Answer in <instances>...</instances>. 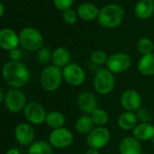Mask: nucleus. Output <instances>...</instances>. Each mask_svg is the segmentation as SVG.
<instances>
[{
	"mask_svg": "<svg viewBox=\"0 0 154 154\" xmlns=\"http://www.w3.org/2000/svg\"><path fill=\"white\" fill-rule=\"evenodd\" d=\"M2 75L5 81L11 86L19 88L26 85L30 73L25 64L20 62H8L2 68Z\"/></svg>",
	"mask_w": 154,
	"mask_h": 154,
	"instance_id": "nucleus-1",
	"label": "nucleus"
},
{
	"mask_svg": "<svg viewBox=\"0 0 154 154\" xmlns=\"http://www.w3.org/2000/svg\"><path fill=\"white\" fill-rule=\"evenodd\" d=\"M123 18V8L118 4H109L99 11L97 20L103 27L112 29L119 26L122 24Z\"/></svg>",
	"mask_w": 154,
	"mask_h": 154,
	"instance_id": "nucleus-2",
	"label": "nucleus"
},
{
	"mask_svg": "<svg viewBox=\"0 0 154 154\" xmlns=\"http://www.w3.org/2000/svg\"><path fill=\"white\" fill-rule=\"evenodd\" d=\"M63 79V70L54 64L45 67L40 75L41 85L47 92L56 91Z\"/></svg>",
	"mask_w": 154,
	"mask_h": 154,
	"instance_id": "nucleus-3",
	"label": "nucleus"
},
{
	"mask_svg": "<svg viewBox=\"0 0 154 154\" xmlns=\"http://www.w3.org/2000/svg\"><path fill=\"white\" fill-rule=\"evenodd\" d=\"M115 76L107 68L99 69L94 78V88L95 92L101 95L111 94L115 87Z\"/></svg>",
	"mask_w": 154,
	"mask_h": 154,
	"instance_id": "nucleus-4",
	"label": "nucleus"
},
{
	"mask_svg": "<svg viewBox=\"0 0 154 154\" xmlns=\"http://www.w3.org/2000/svg\"><path fill=\"white\" fill-rule=\"evenodd\" d=\"M20 45L27 51H38L44 45V37L35 28L26 27L19 35Z\"/></svg>",
	"mask_w": 154,
	"mask_h": 154,
	"instance_id": "nucleus-5",
	"label": "nucleus"
},
{
	"mask_svg": "<svg viewBox=\"0 0 154 154\" xmlns=\"http://www.w3.org/2000/svg\"><path fill=\"white\" fill-rule=\"evenodd\" d=\"M63 78L71 86H81L86 79L85 70L77 63H69L63 68Z\"/></svg>",
	"mask_w": 154,
	"mask_h": 154,
	"instance_id": "nucleus-6",
	"label": "nucleus"
},
{
	"mask_svg": "<svg viewBox=\"0 0 154 154\" xmlns=\"http://www.w3.org/2000/svg\"><path fill=\"white\" fill-rule=\"evenodd\" d=\"M131 65V57L122 52H118L111 54L106 63V68L112 73H122L127 71Z\"/></svg>",
	"mask_w": 154,
	"mask_h": 154,
	"instance_id": "nucleus-7",
	"label": "nucleus"
},
{
	"mask_svg": "<svg viewBox=\"0 0 154 154\" xmlns=\"http://www.w3.org/2000/svg\"><path fill=\"white\" fill-rule=\"evenodd\" d=\"M111 140V133L105 127H95L86 138V143L90 149H101L104 148Z\"/></svg>",
	"mask_w": 154,
	"mask_h": 154,
	"instance_id": "nucleus-8",
	"label": "nucleus"
},
{
	"mask_svg": "<svg viewBox=\"0 0 154 154\" xmlns=\"http://www.w3.org/2000/svg\"><path fill=\"white\" fill-rule=\"evenodd\" d=\"M73 141V134L67 128H59L53 130L49 135V142L52 147L56 149H65Z\"/></svg>",
	"mask_w": 154,
	"mask_h": 154,
	"instance_id": "nucleus-9",
	"label": "nucleus"
},
{
	"mask_svg": "<svg viewBox=\"0 0 154 154\" xmlns=\"http://www.w3.org/2000/svg\"><path fill=\"white\" fill-rule=\"evenodd\" d=\"M120 103L122 107L126 112H138L142 103V98L140 94L135 90H126L124 91L120 98Z\"/></svg>",
	"mask_w": 154,
	"mask_h": 154,
	"instance_id": "nucleus-10",
	"label": "nucleus"
},
{
	"mask_svg": "<svg viewBox=\"0 0 154 154\" xmlns=\"http://www.w3.org/2000/svg\"><path fill=\"white\" fill-rule=\"evenodd\" d=\"M26 119L33 124H41L45 122L46 112L45 107L38 102H31L27 103L24 109Z\"/></svg>",
	"mask_w": 154,
	"mask_h": 154,
	"instance_id": "nucleus-11",
	"label": "nucleus"
},
{
	"mask_svg": "<svg viewBox=\"0 0 154 154\" xmlns=\"http://www.w3.org/2000/svg\"><path fill=\"white\" fill-rule=\"evenodd\" d=\"M76 103L85 114L91 115L98 108V102L95 94L89 91L81 93L77 97Z\"/></svg>",
	"mask_w": 154,
	"mask_h": 154,
	"instance_id": "nucleus-12",
	"label": "nucleus"
},
{
	"mask_svg": "<svg viewBox=\"0 0 154 154\" xmlns=\"http://www.w3.org/2000/svg\"><path fill=\"white\" fill-rule=\"evenodd\" d=\"M26 95L20 90L15 89L9 91L6 95V105L12 112H18L26 107Z\"/></svg>",
	"mask_w": 154,
	"mask_h": 154,
	"instance_id": "nucleus-13",
	"label": "nucleus"
},
{
	"mask_svg": "<svg viewBox=\"0 0 154 154\" xmlns=\"http://www.w3.org/2000/svg\"><path fill=\"white\" fill-rule=\"evenodd\" d=\"M19 37L17 33L9 28L0 30V47L11 51L16 49L19 44Z\"/></svg>",
	"mask_w": 154,
	"mask_h": 154,
	"instance_id": "nucleus-14",
	"label": "nucleus"
},
{
	"mask_svg": "<svg viewBox=\"0 0 154 154\" xmlns=\"http://www.w3.org/2000/svg\"><path fill=\"white\" fill-rule=\"evenodd\" d=\"M17 140L22 145H29L33 142L35 138V131L30 124L20 123L15 131Z\"/></svg>",
	"mask_w": 154,
	"mask_h": 154,
	"instance_id": "nucleus-15",
	"label": "nucleus"
},
{
	"mask_svg": "<svg viewBox=\"0 0 154 154\" xmlns=\"http://www.w3.org/2000/svg\"><path fill=\"white\" fill-rule=\"evenodd\" d=\"M120 154H141L140 141L132 136L123 138L119 144Z\"/></svg>",
	"mask_w": 154,
	"mask_h": 154,
	"instance_id": "nucleus-16",
	"label": "nucleus"
},
{
	"mask_svg": "<svg viewBox=\"0 0 154 154\" xmlns=\"http://www.w3.org/2000/svg\"><path fill=\"white\" fill-rule=\"evenodd\" d=\"M132 137L139 141L151 140L154 137V126L150 123L140 122L132 130Z\"/></svg>",
	"mask_w": 154,
	"mask_h": 154,
	"instance_id": "nucleus-17",
	"label": "nucleus"
},
{
	"mask_svg": "<svg viewBox=\"0 0 154 154\" xmlns=\"http://www.w3.org/2000/svg\"><path fill=\"white\" fill-rule=\"evenodd\" d=\"M98 8L93 3H83L78 7L77 16L84 21H94L99 15Z\"/></svg>",
	"mask_w": 154,
	"mask_h": 154,
	"instance_id": "nucleus-18",
	"label": "nucleus"
},
{
	"mask_svg": "<svg viewBox=\"0 0 154 154\" xmlns=\"http://www.w3.org/2000/svg\"><path fill=\"white\" fill-rule=\"evenodd\" d=\"M134 13L140 19H148L154 13V0H140L134 8Z\"/></svg>",
	"mask_w": 154,
	"mask_h": 154,
	"instance_id": "nucleus-19",
	"label": "nucleus"
},
{
	"mask_svg": "<svg viewBox=\"0 0 154 154\" xmlns=\"http://www.w3.org/2000/svg\"><path fill=\"white\" fill-rule=\"evenodd\" d=\"M138 71L145 76L154 75V53L142 55L137 64Z\"/></svg>",
	"mask_w": 154,
	"mask_h": 154,
	"instance_id": "nucleus-20",
	"label": "nucleus"
},
{
	"mask_svg": "<svg viewBox=\"0 0 154 154\" xmlns=\"http://www.w3.org/2000/svg\"><path fill=\"white\" fill-rule=\"evenodd\" d=\"M71 54L68 49L64 47H58L52 53V62L54 65L59 68H64L70 63Z\"/></svg>",
	"mask_w": 154,
	"mask_h": 154,
	"instance_id": "nucleus-21",
	"label": "nucleus"
},
{
	"mask_svg": "<svg viewBox=\"0 0 154 154\" xmlns=\"http://www.w3.org/2000/svg\"><path fill=\"white\" fill-rule=\"evenodd\" d=\"M117 123L118 126L123 131H132L138 124V118L134 112L125 111L118 117Z\"/></svg>",
	"mask_w": 154,
	"mask_h": 154,
	"instance_id": "nucleus-22",
	"label": "nucleus"
},
{
	"mask_svg": "<svg viewBox=\"0 0 154 154\" xmlns=\"http://www.w3.org/2000/svg\"><path fill=\"white\" fill-rule=\"evenodd\" d=\"M74 126H75V130L79 133L86 134V135H88L95 128L93 119L89 114H84L77 118Z\"/></svg>",
	"mask_w": 154,
	"mask_h": 154,
	"instance_id": "nucleus-23",
	"label": "nucleus"
},
{
	"mask_svg": "<svg viewBox=\"0 0 154 154\" xmlns=\"http://www.w3.org/2000/svg\"><path fill=\"white\" fill-rule=\"evenodd\" d=\"M45 122L53 130L63 128L65 123V117L62 112L57 111H53L47 113L45 118Z\"/></svg>",
	"mask_w": 154,
	"mask_h": 154,
	"instance_id": "nucleus-24",
	"label": "nucleus"
},
{
	"mask_svg": "<svg viewBox=\"0 0 154 154\" xmlns=\"http://www.w3.org/2000/svg\"><path fill=\"white\" fill-rule=\"evenodd\" d=\"M28 154H54V150L50 143L38 140L31 144L28 149Z\"/></svg>",
	"mask_w": 154,
	"mask_h": 154,
	"instance_id": "nucleus-25",
	"label": "nucleus"
},
{
	"mask_svg": "<svg viewBox=\"0 0 154 154\" xmlns=\"http://www.w3.org/2000/svg\"><path fill=\"white\" fill-rule=\"evenodd\" d=\"M91 117L93 119L95 127H105V125L109 122L110 120L109 113L105 110L100 108H97L91 114Z\"/></svg>",
	"mask_w": 154,
	"mask_h": 154,
	"instance_id": "nucleus-26",
	"label": "nucleus"
},
{
	"mask_svg": "<svg viewBox=\"0 0 154 154\" xmlns=\"http://www.w3.org/2000/svg\"><path fill=\"white\" fill-rule=\"evenodd\" d=\"M137 49L142 55L149 54L153 53V43L150 39L147 37L140 38L137 43Z\"/></svg>",
	"mask_w": 154,
	"mask_h": 154,
	"instance_id": "nucleus-27",
	"label": "nucleus"
},
{
	"mask_svg": "<svg viewBox=\"0 0 154 154\" xmlns=\"http://www.w3.org/2000/svg\"><path fill=\"white\" fill-rule=\"evenodd\" d=\"M109 55L103 50H95L91 54V61L96 65L106 64Z\"/></svg>",
	"mask_w": 154,
	"mask_h": 154,
	"instance_id": "nucleus-28",
	"label": "nucleus"
},
{
	"mask_svg": "<svg viewBox=\"0 0 154 154\" xmlns=\"http://www.w3.org/2000/svg\"><path fill=\"white\" fill-rule=\"evenodd\" d=\"M37 59H38L39 63H41L43 64L48 63L52 60V53H51V51L47 47L43 46L37 52Z\"/></svg>",
	"mask_w": 154,
	"mask_h": 154,
	"instance_id": "nucleus-29",
	"label": "nucleus"
},
{
	"mask_svg": "<svg viewBox=\"0 0 154 154\" xmlns=\"http://www.w3.org/2000/svg\"><path fill=\"white\" fill-rule=\"evenodd\" d=\"M77 17H78L77 16V13H75V11L72 10V8H69L63 12V19L68 25L75 24L77 20Z\"/></svg>",
	"mask_w": 154,
	"mask_h": 154,
	"instance_id": "nucleus-30",
	"label": "nucleus"
},
{
	"mask_svg": "<svg viewBox=\"0 0 154 154\" xmlns=\"http://www.w3.org/2000/svg\"><path fill=\"white\" fill-rule=\"evenodd\" d=\"M54 7L61 11H65L72 6L74 0H53Z\"/></svg>",
	"mask_w": 154,
	"mask_h": 154,
	"instance_id": "nucleus-31",
	"label": "nucleus"
},
{
	"mask_svg": "<svg viewBox=\"0 0 154 154\" xmlns=\"http://www.w3.org/2000/svg\"><path fill=\"white\" fill-rule=\"evenodd\" d=\"M137 118L138 120L140 121V122H146V123H150L149 122L151 121V113L144 108H140L137 112Z\"/></svg>",
	"mask_w": 154,
	"mask_h": 154,
	"instance_id": "nucleus-32",
	"label": "nucleus"
},
{
	"mask_svg": "<svg viewBox=\"0 0 154 154\" xmlns=\"http://www.w3.org/2000/svg\"><path fill=\"white\" fill-rule=\"evenodd\" d=\"M9 57L14 62H18V60L21 57V52L18 49H13L9 52Z\"/></svg>",
	"mask_w": 154,
	"mask_h": 154,
	"instance_id": "nucleus-33",
	"label": "nucleus"
},
{
	"mask_svg": "<svg viewBox=\"0 0 154 154\" xmlns=\"http://www.w3.org/2000/svg\"><path fill=\"white\" fill-rule=\"evenodd\" d=\"M85 154H100V153H99V150L94 149H90V148H89V149L86 150Z\"/></svg>",
	"mask_w": 154,
	"mask_h": 154,
	"instance_id": "nucleus-34",
	"label": "nucleus"
},
{
	"mask_svg": "<svg viewBox=\"0 0 154 154\" xmlns=\"http://www.w3.org/2000/svg\"><path fill=\"white\" fill-rule=\"evenodd\" d=\"M7 154H20V153H19V150H18L17 149L13 148V149H10L7 152Z\"/></svg>",
	"mask_w": 154,
	"mask_h": 154,
	"instance_id": "nucleus-35",
	"label": "nucleus"
},
{
	"mask_svg": "<svg viewBox=\"0 0 154 154\" xmlns=\"http://www.w3.org/2000/svg\"><path fill=\"white\" fill-rule=\"evenodd\" d=\"M4 11H5V9H4V6H3V4H2L1 2H0V17H1L3 16Z\"/></svg>",
	"mask_w": 154,
	"mask_h": 154,
	"instance_id": "nucleus-36",
	"label": "nucleus"
},
{
	"mask_svg": "<svg viewBox=\"0 0 154 154\" xmlns=\"http://www.w3.org/2000/svg\"><path fill=\"white\" fill-rule=\"evenodd\" d=\"M4 99V94H3V91L0 89V103H1Z\"/></svg>",
	"mask_w": 154,
	"mask_h": 154,
	"instance_id": "nucleus-37",
	"label": "nucleus"
},
{
	"mask_svg": "<svg viewBox=\"0 0 154 154\" xmlns=\"http://www.w3.org/2000/svg\"><path fill=\"white\" fill-rule=\"evenodd\" d=\"M150 141H151V143H152V144L154 145V137H153V138L151 139V140H150Z\"/></svg>",
	"mask_w": 154,
	"mask_h": 154,
	"instance_id": "nucleus-38",
	"label": "nucleus"
},
{
	"mask_svg": "<svg viewBox=\"0 0 154 154\" xmlns=\"http://www.w3.org/2000/svg\"><path fill=\"white\" fill-rule=\"evenodd\" d=\"M141 154H149V153H147V152H141Z\"/></svg>",
	"mask_w": 154,
	"mask_h": 154,
	"instance_id": "nucleus-39",
	"label": "nucleus"
},
{
	"mask_svg": "<svg viewBox=\"0 0 154 154\" xmlns=\"http://www.w3.org/2000/svg\"><path fill=\"white\" fill-rule=\"evenodd\" d=\"M153 53H154V42H153Z\"/></svg>",
	"mask_w": 154,
	"mask_h": 154,
	"instance_id": "nucleus-40",
	"label": "nucleus"
}]
</instances>
